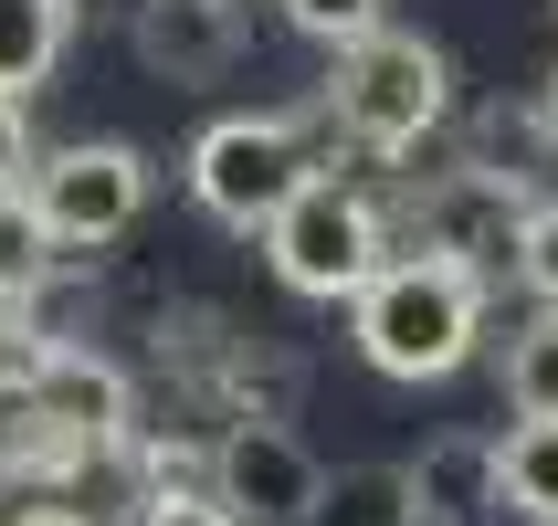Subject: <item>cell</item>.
I'll return each instance as SVG.
<instances>
[{
  "label": "cell",
  "instance_id": "11",
  "mask_svg": "<svg viewBox=\"0 0 558 526\" xmlns=\"http://www.w3.org/2000/svg\"><path fill=\"white\" fill-rule=\"evenodd\" d=\"M74 11L85 0H0V95L32 106V95L53 85L63 42H74Z\"/></svg>",
  "mask_w": 558,
  "mask_h": 526
},
{
  "label": "cell",
  "instance_id": "18",
  "mask_svg": "<svg viewBox=\"0 0 558 526\" xmlns=\"http://www.w3.org/2000/svg\"><path fill=\"white\" fill-rule=\"evenodd\" d=\"M43 358H53V338L32 327V306H11V295H0V390H22Z\"/></svg>",
  "mask_w": 558,
  "mask_h": 526
},
{
  "label": "cell",
  "instance_id": "22",
  "mask_svg": "<svg viewBox=\"0 0 558 526\" xmlns=\"http://www.w3.org/2000/svg\"><path fill=\"white\" fill-rule=\"evenodd\" d=\"M548 11H558V0H548Z\"/></svg>",
  "mask_w": 558,
  "mask_h": 526
},
{
  "label": "cell",
  "instance_id": "16",
  "mask_svg": "<svg viewBox=\"0 0 558 526\" xmlns=\"http://www.w3.org/2000/svg\"><path fill=\"white\" fill-rule=\"evenodd\" d=\"M517 284H527L537 306L558 316V200H537V211H527V232H517Z\"/></svg>",
  "mask_w": 558,
  "mask_h": 526
},
{
  "label": "cell",
  "instance_id": "13",
  "mask_svg": "<svg viewBox=\"0 0 558 526\" xmlns=\"http://www.w3.org/2000/svg\"><path fill=\"white\" fill-rule=\"evenodd\" d=\"M63 264H74V253L43 232L32 189H0V295H11V306H43V284H53Z\"/></svg>",
  "mask_w": 558,
  "mask_h": 526
},
{
  "label": "cell",
  "instance_id": "2",
  "mask_svg": "<svg viewBox=\"0 0 558 526\" xmlns=\"http://www.w3.org/2000/svg\"><path fill=\"white\" fill-rule=\"evenodd\" d=\"M442 106H453V63H442L422 32H390V22H379L369 42H348L327 95H316V117L338 126L348 148H369V158H411L442 126Z\"/></svg>",
  "mask_w": 558,
  "mask_h": 526
},
{
  "label": "cell",
  "instance_id": "17",
  "mask_svg": "<svg viewBox=\"0 0 558 526\" xmlns=\"http://www.w3.org/2000/svg\"><path fill=\"white\" fill-rule=\"evenodd\" d=\"M284 22L348 53V42H369V32H379V0H284Z\"/></svg>",
  "mask_w": 558,
  "mask_h": 526
},
{
  "label": "cell",
  "instance_id": "6",
  "mask_svg": "<svg viewBox=\"0 0 558 526\" xmlns=\"http://www.w3.org/2000/svg\"><path fill=\"white\" fill-rule=\"evenodd\" d=\"M32 211H43V232H53L63 253H95V243H117L126 221L148 211V158L117 148V137H74V148L53 158H32Z\"/></svg>",
  "mask_w": 558,
  "mask_h": 526
},
{
  "label": "cell",
  "instance_id": "12",
  "mask_svg": "<svg viewBox=\"0 0 558 526\" xmlns=\"http://www.w3.org/2000/svg\"><path fill=\"white\" fill-rule=\"evenodd\" d=\"M306 526H433V516H422L411 464H338L327 485H316V516Z\"/></svg>",
  "mask_w": 558,
  "mask_h": 526
},
{
  "label": "cell",
  "instance_id": "5",
  "mask_svg": "<svg viewBox=\"0 0 558 526\" xmlns=\"http://www.w3.org/2000/svg\"><path fill=\"white\" fill-rule=\"evenodd\" d=\"M22 421H32V474H74L95 453H126L137 442V390H126L117 358H85V347H63L22 379Z\"/></svg>",
  "mask_w": 558,
  "mask_h": 526
},
{
  "label": "cell",
  "instance_id": "9",
  "mask_svg": "<svg viewBox=\"0 0 558 526\" xmlns=\"http://www.w3.org/2000/svg\"><path fill=\"white\" fill-rule=\"evenodd\" d=\"M126 42L169 85H211L221 63L243 53V22H232V0H137L126 11Z\"/></svg>",
  "mask_w": 558,
  "mask_h": 526
},
{
  "label": "cell",
  "instance_id": "8",
  "mask_svg": "<svg viewBox=\"0 0 558 526\" xmlns=\"http://www.w3.org/2000/svg\"><path fill=\"white\" fill-rule=\"evenodd\" d=\"M527 180L517 169H442L422 200H411V253H433V264H464V274H496L517 264V232H527Z\"/></svg>",
  "mask_w": 558,
  "mask_h": 526
},
{
  "label": "cell",
  "instance_id": "3",
  "mask_svg": "<svg viewBox=\"0 0 558 526\" xmlns=\"http://www.w3.org/2000/svg\"><path fill=\"white\" fill-rule=\"evenodd\" d=\"M264 264H275L284 295H316V306H359L390 264V221H379L369 189H348L338 169H316L275 221H264Z\"/></svg>",
  "mask_w": 558,
  "mask_h": 526
},
{
  "label": "cell",
  "instance_id": "4",
  "mask_svg": "<svg viewBox=\"0 0 558 526\" xmlns=\"http://www.w3.org/2000/svg\"><path fill=\"white\" fill-rule=\"evenodd\" d=\"M306 180H316L306 117H221V126H201V148H190V200H201L221 232H264Z\"/></svg>",
  "mask_w": 558,
  "mask_h": 526
},
{
  "label": "cell",
  "instance_id": "15",
  "mask_svg": "<svg viewBox=\"0 0 558 526\" xmlns=\"http://www.w3.org/2000/svg\"><path fill=\"white\" fill-rule=\"evenodd\" d=\"M506 401H517V421H558V316L548 306L506 338Z\"/></svg>",
  "mask_w": 558,
  "mask_h": 526
},
{
  "label": "cell",
  "instance_id": "1",
  "mask_svg": "<svg viewBox=\"0 0 558 526\" xmlns=\"http://www.w3.org/2000/svg\"><path fill=\"white\" fill-rule=\"evenodd\" d=\"M348 316H359V358L379 379H453L485 338V274L433 264V253H390Z\"/></svg>",
  "mask_w": 558,
  "mask_h": 526
},
{
  "label": "cell",
  "instance_id": "14",
  "mask_svg": "<svg viewBox=\"0 0 558 526\" xmlns=\"http://www.w3.org/2000/svg\"><path fill=\"white\" fill-rule=\"evenodd\" d=\"M496 485L527 526H558V421H517L496 442Z\"/></svg>",
  "mask_w": 558,
  "mask_h": 526
},
{
  "label": "cell",
  "instance_id": "20",
  "mask_svg": "<svg viewBox=\"0 0 558 526\" xmlns=\"http://www.w3.org/2000/svg\"><path fill=\"white\" fill-rule=\"evenodd\" d=\"M22 180H32V117L0 95V189H22Z\"/></svg>",
  "mask_w": 558,
  "mask_h": 526
},
{
  "label": "cell",
  "instance_id": "21",
  "mask_svg": "<svg viewBox=\"0 0 558 526\" xmlns=\"http://www.w3.org/2000/svg\"><path fill=\"white\" fill-rule=\"evenodd\" d=\"M537 117H548V137H558V74H548V95H537Z\"/></svg>",
  "mask_w": 558,
  "mask_h": 526
},
{
  "label": "cell",
  "instance_id": "10",
  "mask_svg": "<svg viewBox=\"0 0 558 526\" xmlns=\"http://www.w3.org/2000/svg\"><path fill=\"white\" fill-rule=\"evenodd\" d=\"M411 485H422V516L433 526H485L506 505L496 485V442H474V432H442L422 464H411Z\"/></svg>",
  "mask_w": 558,
  "mask_h": 526
},
{
  "label": "cell",
  "instance_id": "7",
  "mask_svg": "<svg viewBox=\"0 0 558 526\" xmlns=\"http://www.w3.org/2000/svg\"><path fill=\"white\" fill-rule=\"evenodd\" d=\"M316 485H327V464L284 432L275 411H232L211 432V505H232L243 526H306Z\"/></svg>",
  "mask_w": 558,
  "mask_h": 526
},
{
  "label": "cell",
  "instance_id": "19",
  "mask_svg": "<svg viewBox=\"0 0 558 526\" xmlns=\"http://www.w3.org/2000/svg\"><path fill=\"white\" fill-rule=\"evenodd\" d=\"M126 526H243L232 505H211V496H137V516Z\"/></svg>",
  "mask_w": 558,
  "mask_h": 526
}]
</instances>
